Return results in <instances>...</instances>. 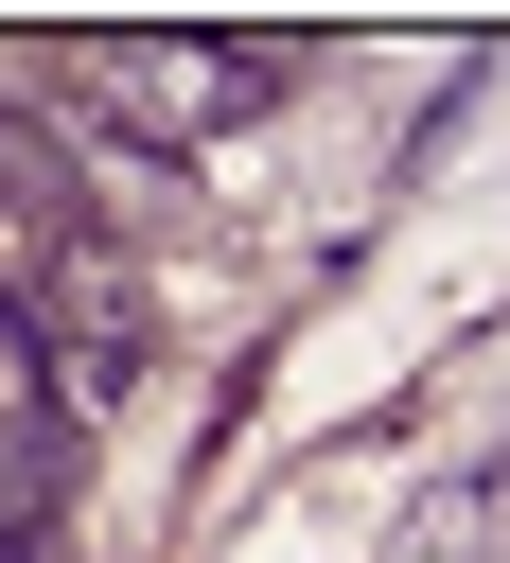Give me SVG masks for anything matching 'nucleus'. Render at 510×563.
<instances>
[{"label":"nucleus","mask_w":510,"mask_h":563,"mask_svg":"<svg viewBox=\"0 0 510 563\" xmlns=\"http://www.w3.org/2000/svg\"><path fill=\"white\" fill-rule=\"evenodd\" d=\"M264 70H281L264 35H106V53H88V88H106V106H158L176 141L246 123V106H264Z\"/></svg>","instance_id":"obj_1"},{"label":"nucleus","mask_w":510,"mask_h":563,"mask_svg":"<svg viewBox=\"0 0 510 563\" xmlns=\"http://www.w3.org/2000/svg\"><path fill=\"white\" fill-rule=\"evenodd\" d=\"M0 563H53V510H0Z\"/></svg>","instance_id":"obj_2"}]
</instances>
